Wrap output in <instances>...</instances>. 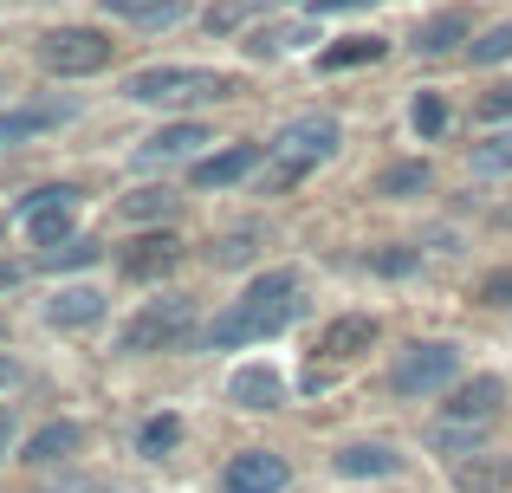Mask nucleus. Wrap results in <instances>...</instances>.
Returning <instances> with one entry per match:
<instances>
[{
  "mask_svg": "<svg viewBox=\"0 0 512 493\" xmlns=\"http://www.w3.org/2000/svg\"><path fill=\"white\" fill-rule=\"evenodd\" d=\"M260 169H266L260 143H227V150H214V156L195 163V189H234V182L260 176Z\"/></svg>",
  "mask_w": 512,
  "mask_h": 493,
  "instance_id": "10",
  "label": "nucleus"
},
{
  "mask_svg": "<svg viewBox=\"0 0 512 493\" xmlns=\"http://www.w3.org/2000/svg\"><path fill=\"white\" fill-rule=\"evenodd\" d=\"M428 163H389L383 176H376V195H389V202H409V195H422L428 189Z\"/></svg>",
  "mask_w": 512,
  "mask_h": 493,
  "instance_id": "24",
  "label": "nucleus"
},
{
  "mask_svg": "<svg viewBox=\"0 0 512 493\" xmlns=\"http://www.w3.org/2000/svg\"><path fill=\"white\" fill-rule=\"evenodd\" d=\"M7 448H13V409H0V461H7Z\"/></svg>",
  "mask_w": 512,
  "mask_h": 493,
  "instance_id": "39",
  "label": "nucleus"
},
{
  "mask_svg": "<svg viewBox=\"0 0 512 493\" xmlns=\"http://www.w3.org/2000/svg\"><path fill=\"white\" fill-rule=\"evenodd\" d=\"M175 442H182V416H169V409H163V416H150V422L137 429V455H143V461L175 455Z\"/></svg>",
  "mask_w": 512,
  "mask_h": 493,
  "instance_id": "23",
  "label": "nucleus"
},
{
  "mask_svg": "<svg viewBox=\"0 0 512 493\" xmlns=\"http://www.w3.org/2000/svg\"><path fill=\"white\" fill-rule=\"evenodd\" d=\"M299 39H312V26H253V33L240 39V52H247V59H279V52H292Z\"/></svg>",
  "mask_w": 512,
  "mask_h": 493,
  "instance_id": "22",
  "label": "nucleus"
},
{
  "mask_svg": "<svg viewBox=\"0 0 512 493\" xmlns=\"http://www.w3.org/2000/svg\"><path fill=\"white\" fill-rule=\"evenodd\" d=\"M98 260H104V247L91 241V234H78V241H65V247L39 253V266H46V273H72V266H98Z\"/></svg>",
  "mask_w": 512,
  "mask_h": 493,
  "instance_id": "27",
  "label": "nucleus"
},
{
  "mask_svg": "<svg viewBox=\"0 0 512 493\" xmlns=\"http://www.w3.org/2000/svg\"><path fill=\"white\" fill-rule=\"evenodd\" d=\"M461 383V344L448 338H415L409 351L389 364V390L409 396V403H422V396H441Z\"/></svg>",
  "mask_w": 512,
  "mask_h": 493,
  "instance_id": "6",
  "label": "nucleus"
},
{
  "mask_svg": "<svg viewBox=\"0 0 512 493\" xmlns=\"http://www.w3.org/2000/svg\"><path fill=\"white\" fill-rule=\"evenodd\" d=\"M376 344V318L370 312H344L331 318L325 331H318V357H331V364H350V357H363Z\"/></svg>",
  "mask_w": 512,
  "mask_h": 493,
  "instance_id": "13",
  "label": "nucleus"
},
{
  "mask_svg": "<svg viewBox=\"0 0 512 493\" xmlns=\"http://www.w3.org/2000/svg\"><path fill=\"white\" fill-rule=\"evenodd\" d=\"M65 117H78V104H20V111H0V143H26L39 130H59Z\"/></svg>",
  "mask_w": 512,
  "mask_h": 493,
  "instance_id": "18",
  "label": "nucleus"
},
{
  "mask_svg": "<svg viewBox=\"0 0 512 493\" xmlns=\"http://www.w3.org/2000/svg\"><path fill=\"white\" fill-rule=\"evenodd\" d=\"M182 260V241L163 228V234H137L124 253H117V266H124V279H163L169 266Z\"/></svg>",
  "mask_w": 512,
  "mask_h": 493,
  "instance_id": "12",
  "label": "nucleus"
},
{
  "mask_svg": "<svg viewBox=\"0 0 512 493\" xmlns=\"http://www.w3.org/2000/svg\"><path fill=\"white\" fill-rule=\"evenodd\" d=\"M78 442H85V429H78V422H46V429L20 448V461H26V468H59V461L78 455Z\"/></svg>",
  "mask_w": 512,
  "mask_h": 493,
  "instance_id": "17",
  "label": "nucleus"
},
{
  "mask_svg": "<svg viewBox=\"0 0 512 493\" xmlns=\"http://www.w3.org/2000/svg\"><path fill=\"white\" fill-rule=\"evenodd\" d=\"M104 13L137 20V26H169V20H182V0H104Z\"/></svg>",
  "mask_w": 512,
  "mask_h": 493,
  "instance_id": "26",
  "label": "nucleus"
},
{
  "mask_svg": "<svg viewBox=\"0 0 512 493\" xmlns=\"http://www.w3.org/2000/svg\"><path fill=\"white\" fill-rule=\"evenodd\" d=\"M474 117H480V124H506V117H512V78H506V85H493V91H480Z\"/></svg>",
  "mask_w": 512,
  "mask_h": 493,
  "instance_id": "32",
  "label": "nucleus"
},
{
  "mask_svg": "<svg viewBox=\"0 0 512 493\" xmlns=\"http://www.w3.org/2000/svg\"><path fill=\"white\" fill-rule=\"evenodd\" d=\"M227 403H240V409H279V403H286V377L266 370V364H240L234 383H227Z\"/></svg>",
  "mask_w": 512,
  "mask_h": 493,
  "instance_id": "16",
  "label": "nucleus"
},
{
  "mask_svg": "<svg viewBox=\"0 0 512 493\" xmlns=\"http://www.w3.org/2000/svg\"><path fill=\"white\" fill-rule=\"evenodd\" d=\"M0 338H7V318H0Z\"/></svg>",
  "mask_w": 512,
  "mask_h": 493,
  "instance_id": "40",
  "label": "nucleus"
},
{
  "mask_svg": "<svg viewBox=\"0 0 512 493\" xmlns=\"http://www.w3.org/2000/svg\"><path fill=\"white\" fill-rule=\"evenodd\" d=\"M500 416H506V383L487 377V370H480V377H461L448 390V403H441V422H435V435H428V448L467 461V455H480V442L493 435Z\"/></svg>",
  "mask_w": 512,
  "mask_h": 493,
  "instance_id": "2",
  "label": "nucleus"
},
{
  "mask_svg": "<svg viewBox=\"0 0 512 493\" xmlns=\"http://www.w3.org/2000/svg\"><path fill=\"white\" fill-rule=\"evenodd\" d=\"M299 312H305V299H299V273L273 266V273H260L234 305H227V312H214V325L201 331V344H208V351H240V344L279 338V331H286Z\"/></svg>",
  "mask_w": 512,
  "mask_h": 493,
  "instance_id": "1",
  "label": "nucleus"
},
{
  "mask_svg": "<svg viewBox=\"0 0 512 493\" xmlns=\"http://www.w3.org/2000/svg\"><path fill=\"white\" fill-rule=\"evenodd\" d=\"M415 266H422V247H376L370 253V273H383V279H402Z\"/></svg>",
  "mask_w": 512,
  "mask_h": 493,
  "instance_id": "31",
  "label": "nucleus"
},
{
  "mask_svg": "<svg viewBox=\"0 0 512 493\" xmlns=\"http://www.w3.org/2000/svg\"><path fill=\"white\" fill-rule=\"evenodd\" d=\"M474 169H480V176H506V169H512V137L480 143V150H474Z\"/></svg>",
  "mask_w": 512,
  "mask_h": 493,
  "instance_id": "33",
  "label": "nucleus"
},
{
  "mask_svg": "<svg viewBox=\"0 0 512 493\" xmlns=\"http://www.w3.org/2000/svg\"><path fill=\"white\" fill-rule=\"evenodd\" d=\"M338 143H344V124H338V117H325V111L292 117V124L279 130L273 143H266L260 195H286V189H299V182L312 176L318 163H331V156H338Z\"/></svg>",
  "mask_w": 512,
  "mask_h": 493,
  "instance_id": "3",
  "label": "nucleus"
},
{
  "mask_svg": "<svg viewBox=\"0 0 512 493\" xmlns=\"http://www.w3.org/2000/svg\"><path fill=\"white\" fill-rule=\"evenodd\" d=\"M357 7H370V0H312V20L318 13H357Z\"/></svg>",
  "mask_w": 512,
  "mask_h": 493,
  "instance_id": "35",
  "label": "nucleus"
},
{
  "mask_svg": "<svg viewBox=\"0 0 512 493\" xmlns=\"http://www.w3.org/2000/svg\"><path fill=\"white\" fill-rule=\"evenodd\" d=\"M409 124H415V137H428V143H435L441 130H448V104H441L435 91H415V104H409Z\"/></svg>",
  "mask_w": 512,
  "mask_h": 493,
  "instance_id": "28",
  "label": "nucleus"
},
{
  "mask_svg": "<svg viewBox=\"0 0 512 493\" xmlns=\"http://www.w3.org/2000/svg\"><path fill=\"white\" fill-rule=\"evenodd\" d=\"M13 383H20V364H13V357L0 351V390H13Z\"/></svg>",
  "mask_w": 512,
  "mask_h": 493,
  "instance_id": "38",
  "label": "nucleus"
},
{
  "mask_svg": "<svg viewBox=\"0 0 512 493\" xmlns=\"http://www.w3.org/2000/svg\"><path fill=\"white\" fill-rule=\"evenodd\" d=\"M376 59H383V39H363V33L318 52V65H325V72H350V65H376Z\"/></svg>",
  "mask_w": 512,
  "mask_h": 493,
  "instance_id": "25",
  "label": "nucleus"
},
{
  "mask_svg": "<svg viewBox=\"0 0 512 493\" xmlns=\"http://www.w3.org/2000/svg\"><path fill=\"white\" fill-rule=\"evenodd\" d=\"M253 253H260V234H253V228H234V234H221V241L208 247V260L214 266H247Z\"/></svg>",
  "mask_w": 512,
  "mask_h": 493,
  "instance_id": "29",
  "label": "nucleus"
},
{
  "mask_svg": "<svg viewBox=\"0 0 512 493\" xmlns=\"http://www.w3.org/2000/svg\"><path fill=\"white\" fill-rule=\"evenodd\" d=\"M104 318V292L98 286H59L46 299V325L52 331H85V325H98Z\"/></svg>",
  "mask_w": 512,
  "mask_h": 493,
  "instance_id": "14",
  "label": "nucleus"
},
{
  "mask_svg": "<svg viewBox=\"0 0 512 493\" xmlns=\"http://www.w3.org/2000/svg\"><path fill=\"white\" fill-rule=\"evenodd\" d=\"M480 305H512V266H500V273L480 279Z\"/></svg>",
  "mask_w": 512,
  "mask_h": 493,
  "instance_id": "34",
  "label": "nucleus"
},
{
  "mask_svg": "<svg viewBox=\"0 0 512 493\" xmlns=\"http://www.w3.org/2000/svg\"><path fill=\"white\" fill-rule=\"evenodd\" d=\"M188 344H195V299H182V292H163V299H150L124 331H117V351H124V357L188 351Z\"/></svg>",
  "mask_w": 512,
  "mask_h": 493,
  "instance_id": "5",
  "label": "nucleus"
},
{
  "mask_svg": "<svg viewBox=\"0 0 512 493\" xmlns=\"http://www.w3.org/2000/svg\"><path fill=\"white\" fill-rule=\"evenodd\" d=\"M201 143H214L208 137V124H195V117H182V124H163L156 137H143L137 143V163L143 169H156V163H182V156H195Z\"/></svg>",
  "mask_w": 512,
  "mask_h": 493,
  "instance_id": "11",
  "label": "nucleus"
},
{
  "mask_svg": "<svg viewBox=\"0 0 512 493\" xmlns=\"http://www.w3.org/2000/svg\"><path fill=\"white\" fill-rule=\"evenodd\" d=\"M286 481H292V468L273 448H240L221 468V493H286Z\"/></svg>",
  "mask_w": 512,
  "mask_h": 493,
  "instance_id": "9",
  "label": "nucleus"
},
{
  "mask_svg": "<svg viewBox=\"0 0 512 493\" xmlns=\"http://www.w3.org/2000/svg\"><path fill=\"white\" fill-rule=\"evenodd\" d=\"M117 215L124 221H169L175 215V189L169 182H143V189H130L124 202H117Z\"/></svg>",
  "mask_w": 512,
  "mask_h": 493,
  "instance_id": "21",
  "label": "nucleus"
},
{
  "mask_svg": "<svg viewBox=\"0 0 512 493\" xmlns=\"http://www.w3.org/2000/svg\"><path fill=\"white\" fill-rule=\"evenodd\" d=\"M227 26H240V7H214L208 13V33H227Z\"/></svg>",
  "mask_w": 512,
  "mask_h": 493,
  "instance_id": "36",
  "label": "nucleus"
},
{
  "mask_svg": "<svg viewBox=\"0 0 512 493\" xmlns=\"http://www.w3.org/2000/svg\"><path fill=\"white\" fill-rule=\"evenodd\" d=\"M467 52H474V65H506V59H512V20L487 26V33H480Z\"/></svg>",
  "mask_w": 512,
  "mask_h": 493,
  "instance_id": "30",
  "label": "nucleus"
},
{
  "mask_svg": "<svg viewBox=\"0 0 512 493\" xmlns=\"http://www.w3.org/2000/svg\"><path fill=\"white\" fill-rule=\"evenodd\" d=\"M20 279H26V266H20V260H0V292H13Z\"/></svg>",
  "mask_w": 512,
  "mask_h": 493,
  "instance_id": "37",
  "label": "nucleus"
},
{
  "mask_svg": "<svg viewBox=\"0 0 512 493\" xmlns=\"http://www.w3.org/2000/svg\"><path fill=\"white\" fill-rule=\"evenodd\" d=\"M130 104H221L234 98V78L208 72V65H143L124 78Z\"/></svg>",
  "mask_w": 512,
  "mask_h": 493,
  "instance_id": "4",
  "label": "nucleus"
},
{
  "mask_svg": "<svg viewBox=\"0 0 512 493\" xmlns=\"http://www.w3.org/2000/svg\"><path fill=\"white\" fill-rule=\"evenodd\" d=\"M0 241H7V228H0Z\"/></svg>",
  "mask_w": 512,
  "mask_h": 493,
  "instance_id": "41",
  "label": "nucleus"
},
{
  "mask_svg": "<svg viewBox=\"0 0 512 493\" xmlns=\"http://www.w3.org/2000/svg\"><path fill=\"white\" fill-rule=\"evenodd\" d=\"M33 52H39V65H46V72H59V78H91V72H104V65H111L117 39L98 33V26H52V33H39Z\"/></svg>",
  "mask_w": 512,
  "mask_h": 493,
  "instance_id": "7",
  "label": "nucleus"
},
{
  "mask_svg": "<svg viewBox=\"0 0 512 493\" xmlns=\"http://www.w3.org/2000/svg\"><path fill=\"white\" fill-rule=\"evenodd\" d=\"M448 474H454V487H461V493H512V455H493V448L454 461Z\"/></svg>",
  "mask_w": 512,
  "mask_h": 493,
  "instance_id": "15",
  "label": "nucleus"
},
{
  "mask_svg": "<svg viewBox=\"0 0 512 493\" xmlns=\"http://www.w3.org/2000/svg\"><path fill=\"white\" fill-rule=\"evenodd\" d=\"M461 39H474V13L467 7H441L415 26V52H448V46H461Z\"/></svg>",
  "mask_w": 512,
  "mask_h": 493,
  "instance_id": "19",
  "label": "nucleus"
},
{
  "mask_svg": "<svg viewBox=\"0 0 512 493\" xmlns=\"http://www.w3.org/2000/svg\"><path fill=\"white\" fill-rule=\"evenodd\" d=\"M72 208H78V189H72V182H46V189H33L20 202V221H26V234H33L39 253L78 241V234H72Z\"/></svg>",
  "mask_w": 512,
  "mask_h": 493,
  "instance_id": "8",
  "label": "nucleus"
},
{
  "mask_svg": "<svg viewBox=\"0 0 512 493\" xmlns=\"http://www.w3.org/2000/svg\"><path fill=\"white\" fill-rule=\"evenodd\" d=\"M396 468H402V455H396V448H383V442L338 448V474H344V481H383V474H396Z\"/></svg>",
  "mask_w": 512,
  "mask_h": 493,
  "instance_id": "20",
  "label": "nucleus"
}]
</instances>
